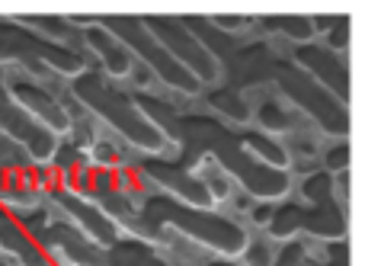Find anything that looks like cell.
Here are the masks:
<instances>
[{
	"instance_id": "cell-9",
	"label": "cell",
	"mask_w": 365,
	"mask_h": 266,
	"mask_svg": "<svg viewBox=\"0 0 365 266\" xmlns=\"http://www.w3.org/2000/svg\"><path fill=\"white\" fill-rule=\"evenodd\" d=\"M4 87L10 93V100L29 116L32 122H38L42 128H48L58 141L68 138L71 132V109L55 96V90L42 81H32L26 74H4Z\"/></svg>"
},
{
	"instance_id": "cell-1",
	"label": "cell",
	"mask_w": 365,
	"mask_h": 266,
	"mask_svg": "<svg viewBox=\"0 0 365 266\" xmlns=\"http://www.w3.org/2000/svg\"><path fill=\"white\" fill-rule=\"evenodd\" d=\"M138 106L148 119L164 132L170 148H180V164L192 170L195 164L208 160L221 173H227L231 183H237L253 203H279L292 193V173L266 167L253 160L244 148V128H234L212 113H180L170 103L158 100L151 93H135Z\"/></svg>"
},
{
	"instance_id": "cell-21",
	"label": "cell",
	"mask_w": 365,
	"mask_h": 266,
	"mask_svg": "<svg viewBox=\"0 0 365 266\" xmlns=\"http://www.w3.org/2000/svg\"><path fill=\"white\" fill-rule=\"evenodd\" d=\"M125 164L119 154V148L109 138H93V145L87 148V167L90 170H119Z\"/></svg>"
},
{
	"instance_id": "cell-19",
	"label": "cell",
	"mask_w": 365,
	"mask_h": 266,
	"mask_svg": "<svg viewBox=\"0 0 365 266\" xmlns=\"http://www.w3.org/2000/svg\"><path fill=\"white\" fill-rule=\"evenodd\" d=\"M244 148L253 160H259V164L276 167V170H289V154H285V148L279 138H269V135L257 132V128H244Z\"/></svg>"
},
{
	"instance_id": "cell-11",
	"label": "cell",
	"mask_w": 365,
	"mask_h": 266,
	"mask_svg": "<svg viewBox=\"0 0 365 266\" xmlns=\"http://www.w3.org/2000/svg\"><path fill=\"white\" fill-rule=\"evenodd\" d=\"M51 199H55V205H58V212H61L64 222H68L71 228L81 231L87 241H93L96 247L109 250L122 237V231L115 228V222L93 203V199L77 196V193L61 190V186H58V190H51Z\"/></svg>"
},
{
	"instance_id": "cell-2",
	"label": "cell",
	"mask_w": 365,
	"mask_h": 266,
	"mask_svg": "<svg viewBox=\"0 0 365 266\" xmlns=\"http://www.w3.org/2000/svg\"><path fill=\"white\" fill-rule=\"evenodd\" d=\"M164 231L186 237L189 244L208 250L215 257H227L237 260L240 250L247 244V228L237 218L225 215L218 209H192L177 199L164 196V193H151L138 203V218H135V235L141 241H160Z\"/></svg>"
},
{
	"instance_id": "cell-10",
	"label": "cell",
	"mask_w": 365,
	"mask_h": 266,
	"mask_svg": "<svg viewBox=\"0 0 365 266\" xmlns=\"http://www.w3.org/2000/svg\"><path fill=\"white\" fill-rule=\"evenodd\" d=\"M292 64L302 68L321 90H327L340 106L349 109V58L324 48L321 42H304L292 48Z\"/></svg>"
},
{
	"instance_id": "cell-15",
	"label": "cell",
	"mask_w": 365,
	"mask_h": 266,
	"mask_svg": "<svg viewBox=\"0 0 365 266\" xmlns=\"http://www.w3.org/2000/svg\"><path fill=\"white\" fill-rule=\"evenodd\" d=\"M106 266H173V263L167 260L151 241L122 235L119 241L106 250Z\"/></svg>"
},
{
	"instance_id": "cell-27",
	"label": "cell",
	"mask_w": 365,
	"mask_h": 266,
	"mask_svg": "<svg viewBox=\"0 0 365 266\" xmlns=\"http://www.w3.org/2000/svg\"><path fill=\"white\" fill-rule=\"evenodd\" d=\"M208 266H240V260H227V257H215V260H208Z\"/></svg>"
},
{
	"instance_id": "cell-17",
	"label": "cell",
	"mask_w": 365,
	"mask_h": 266,
	"mask_svg": "<svg viewBox=\"0 0 365 266\" xmlns=\"http://www.w3.org/2000/svg\"><path fill=\"white\" fill-rule=\"evenodd\" d=\"M257 29L272 32L279 39H289L292 45H304V42H314V23L311 16L304 13H272V16H253Z\"/></svg>"
},
{
	"instance_id": "cell-18",
	"label": "cell",
	"mask_w": 365,
	"mask_h": 266,
	"mask_svg": "<svg viewBox=\"0 0 365 266\" xmlns=\"http://www.w3.org/2000/svg\"><path fill=\"white\" fill-rule=\"evenodd\" d=\"M314 23V36H324V48L336 51V55L346 58L349 55V39H353V19L346 13H327V16H311Z\"/></svg>"
},
{
	"instance_id": "cell-14",
	"label": "cell",
	"mask_w": 365,
	"mask_h": 266,
	"mask_svg": "<svg viewBox=\"0 0 365 266\" xmlns=\"http://www.w3.org/2000/svg\"><path fill=\"white\" fill-rule=\"evenodd\" d=\"M250 122H257V132L279 138V135H292L295 128V109L279 96H263V100L250 103Z\"/></svg>"
},
{
	"instance_id": "cell-24",
	"label": "cell",
	"mask_w": 365,
	"mask_h": 266,
	"mask_svg": "<svg viewBox=\"0 0 365 266\" xmlns=\"http://www.w3.org/2000/svg\"><path fill=\"white\" fill-rule=\"evenodd\" d=\"M272 254H276V247L266 237H247L237 260L240 266H272Z\"/></svg>"
},
{
	"instance_id": "cell-12",
	"label": "cell",
	"mask_w": 365,
	"mask_h": 266,
	"mask_svg": "<svg viewBox=\"0 0 365 266\" xmlns=\"http://www.w3.org/2000/svg\"><path fill=\"white\" fill-rule=\"evenodd\" d=\"M81 42H83V51L96 58L103 77H109V81H128V77H132L135 58L128 55L125 45H122L115 36H109L100 23L81 29Z\"/></svg>"
},
{
	"instance_id": "cell-4",
	"label": "cell",
	"mask_w": 365,
	"mask_h": 266,
	"mask_svg": "<svg viewBox=\"0 0 365 266\" xmlns=\"http://www.w3.org/2000/svg\"><path fill=\"white\" fill-rule=\"evenodd\" d=\"M0 64H16L19 74L42 83L48 77L74 81L77 74H83L90 68L83 51L48 42L38 32L19 26L13 16H0Z\"/></svg>"
},
{
	"instance_id": "cell-6",
	"label": "cell",
	"mask_w": 365,
	"mask_h": 266,
	"mask_svg": "<svg viewBox=\"0 0 365 266\" xmlns=\"http://www.w3.org/2000/svg\"><path fill=\"white\" fill-rule=\"evenodd\" d=\"M349 231V209L340 203H304V199H279L266 235L276 241L308 237V241H343Z\"/></svg>"
},
{
	"instance_id": "cell-26",
	"label": "cell",
	"mask_w": 365,
	"mask_h": 266,
	"mask_svg": "<svg viewBox=\"0 0 365 266\" xmlns=\"http://www.w3.org/2000/svg\"><path fill=\"white\" fill-rule=\"evenodd\" d=\"M272 209H276V203H253L250 205V222L266 231L269 222H272Z\"/></svg>"
},
{
	"instance_id": "cell-22",
	"label": "cell",
	"mask_w": 365,
	"mask_h": 266,
	"mask_svg": "<svg viewBox=\"0 0 365 266\" xmlns=\"http://www.w3.org/2000/svg\"><path fill=\"white\" fill-rule=\"evenodd\" d=\"M321 160H324V173H330V177L349 170V164H353V148H349V138H334L327 151L321 154Z\"/></svg>"
},
{
	"instance_id": "cell-8",
	"label": "cell",
	"mask_w": 365,
	"mask_h": 266,
	"mask_svg": "<svg viewBox=\"0 0 365 266\" xmlns=\"http://www.w3.org/2000/svg\"><path fill=\"white\" fill-rule=\"evenodd\" d=\"M135 173L141 177L145 186H158L164 196L177 199L182 205H192V209H215V199L208 196L205 183L195 170H189L186 164H180L177 158H141Z\"/></svg>"
},
{
	"instance_id": "cell-20",
	"label": "cell",
	"mask_w": 365,
	"mask_h": 266,
	"mask_svg": "<svg viewBox=\"0 0 365 266\" xmlns=\"http://www.w3.org/2000/svg\"><path fill=\"white\" fill-rule=\"evenodd\" d=\"M304 266H349V241H311Z\"/></svg>"
},
{
	"instance_id": "cell-16",
	"label": "cell",
	"mask_w": 365,
	"mask_h": 266,
	"mask_svg": "<svg viewBox=\"0 0 365 266\" xmlns=\"http://www.w3.org/2000/svg\"><path fill=\"white\" fill-rule=\"evenodd\" d=\"M205 100H208V106H212V116H218L221 122H227V126H234V128L250 126V96H247L244 90H234V87H227V83H221V87L208 90Z\"/></svg>"
},
{
	"instance_id": "cell-23",
	"label": "cell",
	"mask_w": 365,
	"mask_h": 266,
	"mask_svg": "<svg viewBox=\"0 0 365 266\" xmlns=\"http://www.w3.org/2000/svg\"><path fill=\"white\" fill-rule=\"evenodd\" d=\"M308 237H289V241H279L276 254H272V266H304L308 260Z\"/></svg>"
},
{
	"instance_id": "cell-25",
	"label": "cell",
	"mask_w": 365,
	"mask_h": 266,
	"mask_svg": "<svg viewBox=\"0 0 365 266\" xmlns=\"http://www.w3.org/2000/svg\"><path fill=\"white\" fill-rule=\"evenodd\" d=\"M202 19H205V26H212L215 32L231 36V39L253 26V16H231V13H215V16H202Z\"/></svg>"
},
{
	"instance_id": "cell-13",
	"label": "cell",
	"mask_w": 365,
	"mask_h": 266,
	"mask_svg": "<svg viewBox=\"0 0 365 266\" xmlns=\"http://www.w3.org/2000/svg\"><path fill=\"white\" fill-rule=\"evenodd\" d=\"M0 257L10 260L13 266H55L38 247V241L19 225L13 212L0 205Z\"/></svg>"
},
{
	"instance_id": "cell-28",
	"label": "cell",
	"mask_w": 365,
	"mask_h": 266,
	"mask_svg": "<svg viewBox=\"0 0 365 266\" xmlns=\"http://www.w3.org/2000/svg\"><path fill=\"white\" fill-rule=\"evenodd\" d=\"M0 266H13V263H10V260H4V257H0Z\"/></svg>"
},
{
	"instance_id": "cell-7",
	"label": "cell",
	"mask_w": 365,
	"mask_h": 266,
	"mask_svg": "<svg viewBox=\"0 0 365 266\" xmlns=\"http://www.w3.org/2000/svg\"><path fill=\"white\" fill-rule=\"evenodd\" d=\"M154 39L170 51V58L199 81V87H215L221 81V71L215 55L202 45V39L192 32L186 16H141Z\"/></svg>"
},
{
	"instance_id": "cell-5",
	"label": "cell",
	"mask_w": 365,
	"mask_h": 266,
	"mask_svg": "<svg viewBox=\"0 0 365 266\" xmlns=\"http://www.w3.org/2000/svg\"><path fill=\"white\" fill-rule=\"evenodd\" d=\"M96 23H100L109 36L119 39V42L128 48V55L135 58V64H141L151 77H158L167 90L182 93V96H195L202 90L199 81H195L182 64L173 61L170 51L148 32V26L141 23V16H122V13H115V16H96Z\"/></svg>"
},
{
	"instance_id": "cell-3",
	"label": "cell",
	"mask_w": 365,
	"mask_h": 266,
	"mask_svg": "<svg viewBox=\"0 0 365 266\" xmlns=\"http://www.w3.org/2000/svg\"><path fill=\"white\" fill-rule=\"evenodd\" d=\"M71 96H74L96 122H103L115 138H122L128 148L141 151L145 158H160V154L170 151V141L148 119V113L138 106L135 93L122 90L119 83L103 77L100 71L87 68L83 74H77L74 81H71Z\"/></svg>"
}]
</instances>
